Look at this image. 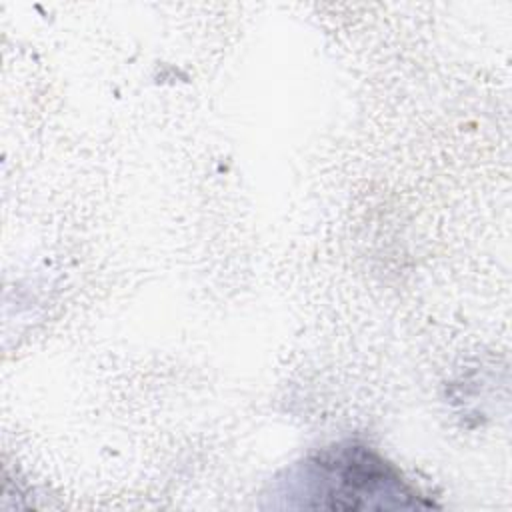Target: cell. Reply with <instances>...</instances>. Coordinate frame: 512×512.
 Returning a JSON list of instances; mask_svg holds the SVG:
<instances>
[{"label":"cell","mask_w":512,"mask_h":512,"mask_svg":"<svg viewBox=\"0 0 512 512\" xmlns=\"http://www.w3.org/2000/svg\"><path fill=\"white\" fill-rule=\"evenodd\" d=\"M288 496L298 506L326 510H398L430 506L404 478L366 446L322 450L288 478Z\"/></svg>","instance_id":"6da1fadb"}]
</instances>
